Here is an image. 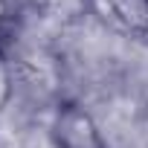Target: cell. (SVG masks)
I'll return each mask as SVG.
<instances>
[{
    "mask_svg": "<svg viewBox=\"0 0 148 148\" xmlns=\"http://www.w3.org/2000/svg\"><path fill=\"white\" fill-rule=\"evenodd\" d=\"M12 96H15V70H12L9 52L0 49V116L12 105Z\"/></svg>",
    "mask_w": 148,
    "mask_h": 148,
    "instance_id": "obj_4",
    "label": "cell"
},
{
    "mask_svg": "<svg viewBox=\"0 0 148 148\" xmlns=\"http://www.w3.org/2000/svg\"><path fill=\"white\" fill-rule=\"evenodd\" d=\"M49 139L55 148H108V139L93 113L73 99H61L55 105L49 119Z\"/></svg>",
    "mask_w": 148,
    "mask_h": 148,
    "instance_id": "obj_1",
    "label": "cell"
},
{
    "mask_svg": "<svg viewBox=\"0 0 148 148\" xmlns=\"http://www.w3.org/2000/svg\"><path fill=\"white\" fill-rule=\"evenodd\" d=\"M90 15L110 32L148 44V0H84Z\"/></svg>",
    "mask_w": 148,
    "mask_h": 148,
    "instance_id": "obj_2",
    "label": "cell"
},
{
    "mask_svg": "<svg viewBox=\"0 0 148 148\" xmlns=\"http://www.w3.org/2000/svg\"><path fill=\"white\" fill-rule=\"evenodd\" d=\"M29 15V0H0V49L9 52L21 38Z\"/></svg>",
    "mask_w": 148,
    "mask_h": 148,
    "instance_id": "obj_3",
    "label": "cell"
}]
</instances>
